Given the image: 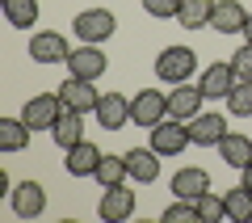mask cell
<instances>
[{
    "label": "cell",
    "mask_w": 252,
    "mask_h": 223,
    "mask_svg": "<svg viewBox=\"0 0 252 223\" xmlns=\"http://www.w3.org/2000/svg\"><path fill=\"white\" fill-rule=\"evenodd\" d=\"M193 72H198V51H189V46H164L156 55V76L164 84H185Z\"/></svg>",
    "instance_id": "cell-1"
},
{
    "label": "cell",
    "mask_w": 252,
    "mask_h": 223,
    "mask_svg": "<svg viewBox=\"0 0 252 223\" xmlns=\"http://www.w3.org/2000/svg\"><path fill=\"white\" fill-rule=\"evenodd\" d=\"M72 30H76V38H80V42L101 46L105 38H114L118 21H114V13H109V9H84V13H76Z\"/></svg>",
    "instance_id": "cell-2"
},
{
    "label": "cell",
    "mask_w": 252,
    "mask_h": 223,
    "mask_svg": "<svg viewBox=\"0 0 252 223\" xmlns=\"http://www.w3.org/2000/svg\"><path fill=\"white\" fill-rule=\"evenodd\" d=\"M168 118V93L160 89H139L130 97V122L135 126H156Z\"/></svg>",
    "instance_id": "cell-3"
},
{
    "label": "cell",
    "mask_w": 252,
    "mask_h": 223,
    "mask_svg": "<svg viewBox=\"0 0 252 223\" xmlns=\"http://www.w3.org/2000/svg\"><path fill=\"white\" fill-rule=\"evenodd\" d=\"M189 143H193V139H189V122H181V118H172V122L164 118V122L152 126V148L160 156H181Z\"/></svg>",
    "instance_id": "cell-4"
},
{
    "label": "cell",
    "mask_w": 252,
    "mask_h": 223,
    "mask_svg": "<svg viewBox=\"0 0 252 223\" xmlns=\"http://www.w3.org/2000/svg\"><path fill=\"white\" fill-rule=\"evenodd\" d=\"M105 68H109V59L101 55V46H93V42L76 46V51L67 55V76H80V80H101Z\"/></svg>",
    "instance_id": "cell-5"
},
{
    "label": "cell",
    "mask_w": 252,
    "mask_h": 223,
    "mask_svg": "<svg viewBox=\"0 0 252 223\" xmlns=\"http://www.w3.org/2000/svg\"><path fill=\"white\" fill-rule=\"evenodd\" d=\"M59 114H63L59 93H38V97H30V101H26V110H21V118L30 122V131H51Z\"/></svg>",
    "instance_id": "cell-6"
},
{
    "label": "cell",
    "mask_w": 252,
    "mask_h": 223,
    "mask_svg": "<svg viewBox=\"0 0 252 223\" xmlns=\"http://www.w3.org/2000/svg\"><path fill=\"white\" fill-rule=\"evenodd\" d=\"M202 101H206V93H202V84H172L168 89V118H181V122H189V118L202 114Z\"/></svg>",
    "instance_id": "cell-7"
},
{
    "label": "cell",
    "mask_w": 252,
    "mask_h": 223,
    "mask_svg": "<svg viewBox=\"0 0 252 223\" xmlns=\"http://www.w3.org/2000/svg\"><path fill=\"white\" fill-rule=\"evenodd\" d=\"M97 211H101V219H105V223H122V219H130V215H135V189H126V181H122V186L101 189Z\"/></svg>",
    "instance_id": "cell-8"
},
{
    "label": "cell",
    "mask_w": 252,
    "mask_h": 223,
    "mask_svg": "<svg viewBox=\"0 0 252 223\" xmlns=\"http://www.w3.org/2000/svg\"><path fill=\"white\" fill-rule=\"evenodd\" d=\"M30 55H34V63H67L72 46H67V38L59 30H38L30 38Z\"/></svg>",
    "instance_id": "cell-9"
},
{
    "label": "cell",
    "mask_w": 252,
    "mask_h": 223,
    "mask_svg": "<svg viewBox=\"0 0 252 223\" xmlns=\"http://www.w3.org/2000/svg\"><path fill=\"white\" fill-rule=\"evenodd\" d=\"M9 202H13V215L17 219H38L46 211V189L38 181H21V186L9 189Z\"/></svg>",
    "instance_id": "cell-10"
},
{
    "label": "cell",
    "mask_w": 252,
    "mask_h": 223,
    "mask_svg": "<svg viewBox=\"0 0 252 223\" xmlns=\"http://www.w3.org/2000/svg\"><path fill=\"white\" fill-rule=\"evenodd\" d=\"M59 101L67 110H80V114H93L101 101V93L93 89V80H80V76H67V80L59 84Z\"/></svg>",
    "instance_id": "cell-11"
},
{
    "label": "cell",
    "mask_w": 252,
    "mask_h": 223,
    "mask_svg": "<svg viewBox=\"0 0 252 223\" xmlns=\"http://www.w3.org/2000/svg\"><path fill=\"white\" fill-rule=\"evenodd\" d=\"M97 122L105 126V131H122L126 122H130V97H122V93H101L97 101Z\"/></svg>",
    "instance_id": "cell-12"
},
{
    "label": "cell",
    "mask_w": 252,
    "mask_h": 223,
    "mask_svg": "<svg viewBox=\"0 0 252 223\" xmlns=\"http://www.w3.org/2000/svg\"><path fill=\"white\" fill-rule=\"evenodd\" d=\"M227 135V114H198L189 118V139L198 148H219Z\"/></svg>",
    "instance_id": "cell-13"
},
{
    "label": "cell",
    "mask_w": 252,
    "mask_h": 223,
    "mask_svg": "<svg viewBox=\"0 0 252 223\" xmlns=\"http://www.w3.org/2000/svg\"><path fill=\"white\" fill-rule=\"evenodd\" d=\"M101 148H93L89 139H80L76 143V148H67V156H63V164H67V177H93V173H97V164H101Z\"/></svg>",
    "instance_id": "cell-14"
},
{
    "label": "cell",
    "mask_w": 252,
    "mask_h": 223,
    "mask_svg": "<svg viewBox=\"0 0 252 223\" xmlns=\"http://www.w3.org/2000/svg\"><path fill=\"white\" fill-rule=\"evenodd\" d=\"M51 139H55V148H76V143L84 139V114L80 110H67L63 106V114L55 118V126H51Z\"/></svg>",
    "instance_id": "cell-15"
},
{
    "label": "cell",
    "mask_w": 252,
    "mask_h": 223,
    "mask_svg": "<svg viewBox=\"0 0 252 223\" xmlns=\"http://www.w3.org/2000/svg\"><path fill=\"white\" fill-rule=\"evenodd\" d=\"M126 164H130V177H135L139 186L160 181V152H156L152 143H147V148H130V152H126Z\"/></svg>",
    "instance_id": "cell-16"
},
{
    "label": "cell",
    "mask_w": 252,
    "mask_h": 223,
    "mask_svg": "<svg viewBox=\"0 0 252 223\" xmlns=\"http://www.w3.org/2000/svg\"><path fill=\"white\" fill-rule=\"evenodd\" d=\"M206 189H210V173L198 169V164H189V169H177V173H172V194H177V198L198 202Z\"/></svg>",
    "instance_id": "cell-17"
},
{
    "label": "cell",
    "mask_w": 252,
    "mask_h": 223,
    "mask_svg": "<svg viewBox=\"0 0 252 223\" xmlns=\"http://www.w3.org/2000/svg\"><path fill=\"white\" fill-rule=\"evenodd\" d=\"M235 80H240V76H235V68L231 63H210V68H202V93H206V97H227V93L235 89Z\"/></svg>",
    "instance_id": "cell-18"
},
{
    "label": "cell",
    "mask_w": 252,
    "mask_h": 223,
    "mask_svg": "<svg viewBox=\"0 0 252 223\" xmlns=\"http://www.w3.org/2000/svg\"><path fill=\"white\" fill-rule=\"evenodd\" d=\"M244 21H248V9H244L240 0H219L215 17H210V30H219V34H235L240 30L244 34Z\"/></svg>",
    "instance_id": "cell-19"
},
{
    "label": "cell",
    "mask_w": 252,
    "mask_h": 223,
    "mask_svg": "<svg viewBox=\"0 0 252 223\" xmlns=\"http://www.w3.org/2000/svg\"><path fill=\"white\" fill-rule=\"evenodd\" d=\"M126 177H130V164H126V152H122V156L105 152V156H101V164H97V173H93V181H97L101 189H109V186H122Z\"/></svg>",
    "instance_id": "cell-20"
},
{
    "label": "cell",
    "mask_w": 252,
    "mask_h": 223,
    "mask_svg": "<svg viewBox=\"0 0 252 223\" xmlns=\"http://www.w3.org/2000/svg\"><path fill=\"white\" fill-rule=\"evenodd\" d=\"M219 156H223L231 169H240V173H244V169L252 164V139H244V135H231V131H227V135H223V143H219Z\"/></svg>",
    "instance_id": "cell-21"
},
{
    "label": "cell",
    "mask_w": 252,
    "mask_h": 223,
    "mask_svg": "<svg viewBox=\"0 0 252 223\" xmlns=\"http://www.w3.org/2000/svg\"><path fill=\"white\" fill-rule=\"evenodd\" d=\"M215 4L219 0H181L177 21L185 30H202V26H210V17H215Z\"/></svg>",
    "instance_id": "cell-22"
},
{
    "label": "cell",
    "mask_w": 252,
    "mask_h": 223,
    "mask_svg": "<svg viewBox=\"0 0 252 223\" xmlns=\"http://www.w3.org/2000/svg\"><path fill=\"white\" fill-rule=\"evenodd\" d=\"M30 122L26 118H0V152H21L30 143Z\"/></svg>",
    "instance_id": "cell-23"
},
{
    "label": "cell",
    "mask_w": 252,
    "mask_h": 223,
    "mask_svg": "<svg viewBox=\"0 0 252 223\" xmlns=\"http://www.w3.org/2000/svg\"><path fill=\"white\" fill-rule=\"evenodd\" d=\"M223 206H227V219H235V223H252V189H248V186L227 189V194H223Z\"/></svg>",
    "instance_id": "cell-24"
},
{
    "label": "cell",
    "mask_w": 252,
    "mask_h": 223,
    "mask_svg": "<svg viewBox=\"0 0 252 223\" xmlns=\"http://www.w3.org/2000/svg\"><path fill=\"white\" fill-rule=\"evenodd\" d=\"M38 0H4V17H9V26H17V30H30L38 21Z\"/></svg>",
    "instance_id": "cell-25"
},
{
    "label": "cell",
    "mask_w": 252,
    "mask_h": 223,
    "mask_svg": "<svg viewBox=\"0 0 252 223\" xmlns=\"http://www.w3.org/2000/svg\"><path fill=\"white\" fill-rule=\"evenodd\" d=\"M227 114L235 118H252V80H235V89L227 93Z\"/></svg>",
    "instance_id": "cell-26"
},
{
    "label": "cell",
    "mask_w": 252,
    "mask_h": 223,
    "mask_svg": "<svg viewBox=\"0 0 252 223\" xmlns=\"http://www.w3.org/2000/svg\"><path fill=\"white\" fill-rule=\"evenodd\" d=\"M160 219H164V223H202V211H198V202H189V198H177L172 206H164Z\"/></svg>",
    "instance_id": "cell-27"
},
{
    "label": "cell",
    "mask_w": 252,
    "mask_h": 223,
    "mask_svg": "<svg viewBox=\"0 0 252 223\" xmlns=\"http://www.w3.org/2000/svg\"><path fill=\"white\" fill-rule=\"evenodd\" d=\"M198 211H202V223H219V219H227V206H223V198L219 194H202L198 198Z\"/></svg>",
    "instance_id": "cell-28"
},
{
    "label": "cell",
    "mask_w": 252,
    "mask_h": 223,
    "mask_svg": "<svg viewBox=\"0 0 252 223\" xmlns=\"http://www.w3.org/2000/svg\"><path fill=\"white\" fill-rule=\"evenodd\" d=\"M177 9H181V0H143V13L147 17H160V21L177 17Z\"/></svg>",
    "instance_id": "cell-29"
},
{
    "label": "cell",
    "mask_w": 252,
    "mask_h": 223,
    "mask_svg": "<svg viewBox=\"0 0 252 223\" xmlns=\"http://www.w3.org/2000/svg\"><path fill=\"white\" fill-rule=\"evenodd\" d=\"M231 68H235V76H240V80H252V42H244L240 51H235Z\"/></svg>",
    "instance_id": "cell-30"
},
{
    "label": "cell",
    "mask_w": 252,
    "mask_h": 223,
    "mask_svg": "<svg viewBox=\"0 0 252 223\" xmlns=\"http://www.w3.org/2000/svg\"><path fill=\"white\" fill-rule=\"evenodd\" d=\"M244 42H252V13H248V21H244Z\"/></svg>",
    "instance_id": "cell-31"
},
{
    "label": "cell",
    "mask_w": 252,
    "mask_h": 223,
    "mask_svg": "<svg viewBox=\"0 0 252 223\" xmlns=\"http://www.w3.org/2000/svg\"><path fill=\"white\" fill-rule=\"evenodd\" d=\"M240 186H248V189H252V164L244 169V181H240Z\"/></svg>",
    "instance_id": "cell-32"
}]
</instances>
